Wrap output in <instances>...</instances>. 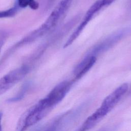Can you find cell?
I'll return each instance as SVG.
<instances>
[{"label": "cell", "instance_id": "cell-1", "mask_svg": "<svg viewBox=\"0 0 131 131\" xmlns=\"http://www.w3.org/2000/svg\"><path fill=\"white\" fill-rule=\"evenodd\" d=\"M67 95L65 89L56 85L44 98L28 108L19 118L15 131H26L45 118Z\"/></svg>", "mask_w": 131, "mask_h": 131}, {"label": "cell", "instance_id": "cell-2", "mask_svg": "<svg viewBox=\"0 0 131 131\" xmlns=\"http://www.w3.org/2000/svg\"><path fill=\"white\" fill-rule=\"evenodd\" d=\"M128 85L124 83L119 86L107 95L102 101L100 107L84 121L90 127L93 128L117 105L123 95L127 92Z\"/></svg>", "mask_w": 131, "mask_h": 131}, {"label": "cell", "instance_id": "cell-3", "mask_svg": "<svg viewBox=\"0 0 131 131\" xmlns=\"http://www.w3.org/2000/svg\"><path fill=\"white\" fill-rule=\"evenodd\" d=\"M130 32L131 29L128 27L123 28L115 31L91 47L85 54L84 57L88 58L92 56L97 57V56L113 47Z\"/></svg>", "mask_w": 131, "mask_h": 131}, {"label": "cell", "instance_id": "cell-4", "mask_svg": "<svg viewBox=\"0 0 131 131\" xmlns=\"http://www.w3.org/2000/svg\"><path fill=\"white\" fill-rule=\"evenodd\" d=\"M73 0H61L52 11L45 21L34 31L39 38L55 27L70 7Z\"/></svg>", "mask_w": 131, "mask_h": 131}, {"label": "cell", "instance_id": "cell-5", "mask_svg": "<svg viewBox=\"0 0 131 131\" xmlns=\"http://www.w3.org/2000/svg\"><path fill=\"white\" fill-rule=\"evenodd\" d=\"M84 105L60 114L45 126H40L39 131H63L80 115Z\"/></svg>", "mask_w": 131, "mask_h": 131}, {"label": "cell", "instance_id": "cell-6", "mask_svg": "<svg viewBox=\"0 0 131 131\" xmlns=\"http://www.w3.org/2000/svg\"><path fill=\"white\" fill-rule=\"evenodd\" d=\"M29 72V67L24 66L8 72L1 77L0 78V95L5 93L22 80Z\"/></svg>", "mask_w": 131, "mask_h": 131}, {"label": "cell", "instance_id": "cell-7", "mask_svg": "<svg viewBox=\"0 0 131 131\" xmlns=\"http://www.w3.org/2000/svg\"><path fill=\"white\" fill-rule=\"evenodd\" d=\"M103 8L101 0L96 1L88 10L85 13L84 18L74 30L73 33L69 37L65 44L63 46L64 48H67L70 46L79 36L81 33L82 32L83 30L84 29L85 26L90 22V21L92 19L94 15L100 9Z\"/></svg>", "mask_w": 131, "mask_h": 131}, {"label": "cell", "instance_id": "cell-8", "mask_svg": "<svg viewBox=\"0 0 131 131\" xmlns=\"http://www.w3.org/2000/svg\"><path fill=\"white\" fill-rule=\"evenodd\" d=\"M97 57L92 56L90 57H83L81 61L74 68L73 74L76 79H80L84 76L94 65Z\"/></svg>", "mask_w": 131, "mask_h": 131}, {"label": "cell", "instance_id": "cell-9", "mask_svg": "<svg viewBox=\"0 0 131 131\" xmlns=\"http://www.w3.org/2000/svg\"><path fill=\"white\" fill-rule=\"evenodd\" d=\"M30 88V84L29 83H26L24 85L22 86L20 90L18 91L16 95L13 96V97L9 98L7 99V102L9 103H13L18 102L23 99L25 95L28 92V90Z\"/></svg>", "mask_w": 131, "mask_h": 131}, {"label": "cell", "instance_id": "cell-10", "mask_svg": "<svg viewBox=\"0 0 131 131\" xmlns=\"http://www.w3.org/2000/svg\"><path fill=\"white\" fill-rule=\"evenodd\" d=\"M17 5L20 8L29 7L33 10H37L39 7L38 3L35 0H17Z\"/></svg>", "mask_w": 131, "mask_h": 131}, {"label": "cell", "instance_id": "cell-11", "mask_svg": "<svg viewBox=\"0 0 131 131\" xmlns=\"http://www.w3.org/2000/svg\"><path fill=\"white\" fill-rule=\"evenodd\" d=\"M19 8V7L16 4L13 7L10 8L9 9L1 11L0 18H6V17H11L14 16L17 13Z\"/></svg>", "mask_w": 131, "mask_h": 131}, {"label": "cell", "instance_id": "cell-12", "mask_svg": "<svg viewBox=\"0 0 131 131\" xmlns=\"http://www.w3.org/2000/svg\"><path fill=\"white\" fill-rule=\"evenodd\" d=\"M7 36V34L5 32L0 31V52L6 40Z\"/></svg>", "mask_w": 131, "mask_h": 131}, {"label": "cell", "instance_id": "cell-13", "mask_svg": "<svg viewBox=\"0 0 131 131\" xmlns=\"http://www.w3.org/2000/svg\"><path fill=\"white\" fill-rule=\"evenodd\" d=\"M89 130H90V128L83 123V124L75 131H87Z\"/></svg>", "mask_w": 131, "mask_h": 131}, {"label": "cell", "instance_id": "cell-14", "mask_svg": "<svg viewBox=\"0 0 131 131\" xmlns=\"http://www.w3.org/2000/svg\"><path fill=\"white\" fill-rule=\"evenodd\" d=\"M115 0H101L103 7L107 6L112 4Z\"/></svg>", "mask_w": 131, "mask_h": 131}, {"label": "cell", "instance_id": "cell-15", "mask_svg": "<svg viewBox=\"0 0 131 131\" xmlns=\"http://www.w3.org/2000/svg\"><path fill=\"white\" fill-rule=\"evenodd\" d=\"M115 126H107L106 127H104L101 128L98 131H114L115 130Z\"/></svg>", "mask_w": 131, "mask_h": 131}, {"label": "cell", "instance_id": "cell-16", "mask_svg": "<svg viewBox=\"0 0 131 131\" xmlns=\"http://www.w3.org/2000/svg\"><path fill=\"white\" fill-rule=\"evenodd\" d=\"M3 113L0 112V131H3L2 127V120H3Z\"/></svg>", "mask_w": 131, "mask_h": 131}, {"label": "cell", "instance_id": "cell-17", "mask_svg": "<svg viewBox=\"0 0 131 131\" xmlns=\"http://www.w3.org/2000/svg\"><path fill=\"white\" fill-rule=\"evenodd\" d=\"M40 126H37V127H36V128H34L33 129H32L31 131H39V129H40Z\"/></svg>", "mask_w": 131, "mask_h": 131}]
</instances>
